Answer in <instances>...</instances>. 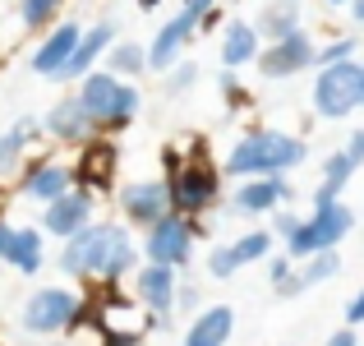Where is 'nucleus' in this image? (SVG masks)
Returning a JSON list of instances; mask_svg holds the SVG:
<instances>
[{"instance_id": "obj_33", "label": "nucleus", "mask_w": 364, "mask_h": 346, "mask_svg": "<svg viewBox=\"0 0 364 346\" xmlns=\"http://www.w3.org/2000/svg\"><path fill=\"white\" fill-rule=\"evenodd\" d=\"M217 83H222V93H226V102H231V111H240V107H245V88H240V83H235V74L226 70V74H222V79H217Z\"/></svg>"}, {"instance_id": "obj_12", "label": "nucleus", "mask_w": 364, "mask_h": 346, "mask_svg": "<svg viewBox=\"0 0 364 346\" xmlns=\"http://www.w3.org/2000/svg\"><path fill=\"white\" fill-rule=\"evenodd\" d=\"M74 176V189H88V194H107L111 189V176H116V143H102V139H88L79 152V162L70 167Z\"/></svg>"}, {"instance_id": "obj_2", "label": "nucleus", "mask_w": 364, "mask_h": 346, "mask_svg": "<svg viewBox=\"0 0 364 346\" xmlns=\"http://www.w3.org/2000/svg\"><path fill=\"white\" fill-rule=\"evenodd\" d=\"M304 157H309L304 139L282 134V130H254V134H245L240 143H231V152H226V176H240V180L286 176V171L300 167Z\"/></svg>"}, {"instance_id": "obj_1", "label": "nucleus", "mask_w": 364, "mask_h": 346, "mask_svg": "<svg viewBox=\"0 0 364 346\" xmlns=\"http://www.w3.org/2000/svg\"><path fill=\"white\" fill-rule=\"evenodd\" d=\"M60 268L70 277H88V282H120L124 273L139 268V245L120 222H88L79 236L65 240Z\"/></svg>"}, {"instance_id": "obj_16", "label": "nucleus", "mask_w": 364, "mask_h": 346, "mask_svg": "<svg viewBox=\"0 0 364 346\" xmlns=\"http://www.w3.org/2000/svg\"><path fill=\"white\" fill-rule=\"evenodd\" d=\"M111 42H116V23H97L88 33H79V46H74V56L65 61V70L55 79H88L92 65L102 61V51H111Z\"/></svg>"}, {"instance_id": "obj_39", "label": "nucleus", "mask_w": 364, "mask_h": 346, "mask_svg": "<svg viewBox=\"0 0 364 346\" xmlns=\"http://www.w3.org/2000/svg\"><path fill=\"white\" fill-rule=\"evenodd\" d=\"M350 14H355L360 23H364V0H350Z\"/></svg>"}, {"instance_id": "obj_28", "label": "nucleus", "mask_w": 364, "mask_h": 346, "mask_svg": "<svg viewBox=\"0 0 364 346\" xmlns=\"http://www.w3.org/2000/svg\"><path fill=\"white\" fill-rule=\"evenodd\" d=\"M60 5L65 0H18V14H23V23L37 33V28H46L55 14H60Z\"/></svg>"}, {"instance_id": "obj_36", "label": "nucleus", "mask_w": 364, "mask_h": 346, "mask_svg": "<svg viewBox=\"0 0 364 346\" xmlns=\"http://www.w3.org/2000/svg\"><path fill=\"white\" fill-rule=\"evenodd\" d=\"M346 157L355 162V167L364 162V130H355V134H350V143H346Z\"/></svg>"}, {"instance_id": "obj_3", "label": "nucleus", "mask_w": 364, "mask_h": 346, "mask_svg": "<svg viewBox=\"0 0 364 346\" xmlns=\"http://www.w3.org/2000/svg\"><path fill=\"white\" fill-rule=\"evenodd\" d=\"M79 107L88 111L92 130H120L124 120H134V111L143 107V98H139L134 83H124V79H116V74H107V70H97V74L83 79Z\"/></svg>"}, {"instance_id": "obj_37", "label": "nucleus", "mask_w": 364, "mask_h": 346, "mask_svg": "<svg viewBox=\"0 0 364 346\" xmlns=\"http://www.w3.org/2000/svg\"><path fill=\"white\" fill-rule=\"evenodd\" d=\"M323 346H360V342H355V332H350V328H341V332H332Z\"/></svg>"}, {"instance_id": "obj_21", "label": "nucleus", "mask_w": 364, "mask_h": 346, "mask_svg": "<svg viewBox=\"0 0 364 346\" xmlns=\"http://www.w3.org/2000/svg\"><path fill=\"white\" fill-rule=\"evenodd\" d=\"M337 273H341V254H337V249H328V254H314V258H304V263H295V273H291V282L282 286V295H304L309 286L332 282Z\"/></svg>"}, {"instance_id": "obj_14", "label": "nucleus", "mask_w": 364, "mask_h": 346, "mask_svg": "<svg viewBox=\"0 0 364 346\" xmlns=\"http://www.w3.org/2000/svg\"><path fill=\"white\" fill-rule=\"evenodd\" d=\"M88 222H92V194L88 189H70L55 204H46V213H42V231L46 236H60V240L79 236Z\"/></svg>"}, {"instance_id": "obj_32", "label": "nucleus", "mask_w": 364, "mask_h": 346, "mask_svg": "<svg viewBox=\"0 0 364 346\" xmlns=\"http://www.w3.org/2000/svg\"><path fill=\"white\" fill-rule=\"evenodd\" d=\"M194 79H198V70H194V65H180V70H171V79H166V93L176 98V93L194 88Z\"/></svg>"}, {"instance_id": "obj_29", "label": "nucleus", "mask_w": 364, "mask_h": 346, "mask_svg": "<svg viewBox=\"0 0 364 346\" xmlns=\"http://www.w3.org/2000/svg\"><path fill=\"white\" fill-rule=\"evenodd\" d=\"M208 273L222 282V277H235L240 268H235V258H231V245H217L213 254H208Z\"/></svg>"}, {"instance_id": "obj_34", "label": "nucleus", "mask_w": 364, "mask_h": 346, "mask_svg": "<svg viewBox=\"0 0 364 346\" xmlns=\"http://www.w3.org/2000/svg\"><path fill=\"white\" fill-rule=\"evenodd\" d=\"M346 323H350V328H360V323H364V286H360L355 295H350V305H346Z\"/></svg>"}, {"instance_id": "obj_40", "label": "nucleus", "mask_w": 364, "mask_h": 346, "mask_svg": "<svg viewBox=\"0 0 364 346\" xmlns=\"http://www.w3.org/2000/svg\"><path fill=\"white\" fill-rule=\"evenodd\" d=\"M134 5H139V9H157L161 0H134Z\"/></svg>"}, {"instance_id": "obj_31", "label": "nucleus", "mask_w": 364, "mask_h": 346, "mask_svg": "<svg viewBox=\"0 0 364 346\" xmlns=\"http://www.w3.org/2000/svg\"><path fill=\"white\" fill-rule=\"evenodd\" d=\"M291 273H295V263L286 254H277V258H267V282H272V291L282 295V286L291 282Z\"/></svg>"}, {"instance_id": "obj_10", "label": "nucleus", "mask_w": 364, "mask_h": 346, "mask_svg": "<svg viewBox=\"0 0 364 346\" xmlns=\"http://www.w3.org/2000/svg\"><path fill=\"white\" fill-rule=\"evenodd\" d=\"M314 61H318V46H314V37L304 33V28H291L286 37H277V42L258 56V65H263L267 79H291V74L309 70Z\"/></svg>"}, {"instance_id": "obj_26", "label": "nucleus", "mask_w": 364, "mask_h": 346, "mask_svg": "<svg viewBox=\"0 0 364 346\" xmlns=\"http://www.w3.org/2000/svg\"><path fill=\"white\" fill-rule=\"evenodd\" d=\"M267 254H272V231H245L240 240H231V258H235V268L263 263Z\"/></svg>"}, {"instance_id": "obj_24", "label": "nucleus", "mask_w": 364, "mask_h": 346, "mask_svg": "<svg viewBox=\"0 0 364 346\" xmlns=\"http://www.w3.org/2000/svg\"><path fill=\"white\" fill-rule=\"evenodd\" d=\"M37 134H42V120H33V115H23L9 134H0V176L14 171V162L28 152V143H37Z\"/></svg>"}, {"instance_id": "obj_8", "label": "nucleus", "mask_w": 364, "mask_h": 346, "mask_svg": "<svg viewBox=\"0 0 364 346\" xmlns=\"http://www.w3.org/2000/svg\"><path fill=\"white\" fill-rule=\"evenodd\" d=\"M194 236H198V226L189 222V217H180V213L152 222L148 231H143V263L185 268L189 254H194Z\"/></svg>"}, {"instance_id": "obj_41", "label": "nucleus", "mask_w": 364, "mask_h": 346, "mask_svg": "<svg viewBox=\"0 0 364 346\" xmlns=\"http://www.w3.org/2000/svg\"><path fill=\"white\" fill-rule=\"evenodd\" d=\"M328 5H350V0H328Z\"/></svg>"}, {"instance_id": "obj_30", "label": "nucleus", "mask_w": 364, "mask_h": 346, "mask_svg": "<svg viewBox=\"0 0 364 346\" xmlns=\"http://www.w3.org/2000/svg\"><path fill=\"white\" fill-rule=\"evenodd\" d=\"M350 56H355V37H341V42H328V46H323V51H318V61H314V65H318V70H323V65L350 61Z\"/></svg>"}, {"instance_id": "obj_18", "label": "nucleus", "mask_w": 364, "mask_h": 346, "mask_svg": "<svg viewBox=\"0 0 364 346\" xmlns=\"http://www.w3.org/2000/svg\"><path fill=\"white\" fill-rule=\"evenodd\" d=\"M231 332H235V310L231 305H208L185 328V346H226Z\"/></svg>"}, {"instance_id": "obj_4", "label": "nucleus", "mask_w": 364, "mask_h": 346, "mask_svg": "<svg viewBox=\"0 0 364 346\" xmlns=\"http://www.w3.org/2000/svg\"><path fill=\"white\" fill-rule=\"evenodd\" d=\"M350 226H355V213H350L346 204L314 208V217H300V222L291 226V236H286V258H291V263H304V258H314V254H328V249H337L341 240L350 236Z\"/></svg>"}, {"instance_id": "obj_38", "label": "nucleus", "mask_w": 364, "mask_h": 346, "mask_svg": "<svg viewBox=\"0 0 364 346\" xmlns=\"http://www.w3.org/2000/svg\"><path fill=\"white\" fill-rule=\"evenodd\" d=\"M295 222H300V217H277V222H272V226H277V236H282V240H286V236H291V226H295Z\"/></svg>"}, {"instance_id": "obj_5", "label": "nucleus", "mask_w": 364, "mask_h": 346, "mask_svg": "<svg viewBox=\"0 0 364 346\" xmlns=\"http://www.w3.org/2000/svg\"><path fill=\"white\" fill-rule=\"evenodd\" d=\"M79 323H83V295L65 291V286H37L18 314V328L28 337H55V332H70Z\"/></svg>"}, {"instance_id": "obj_27", "label": "nucleus", "mask_w": 364, "mask_h": 346, "mask_svg": "<svg viewBox=\"0 0 364 346\" xmlns=\"http://www.w3.org/2000/svg\"><path fill=\"white\" fill-rule=\"evenodd\" d=\"M295 9H300V0H277L272 9H263V19L254 23V33H258V37L267 33L272 42H277V37H286V33L295 28Z\"/></svg>"}, {"instance_id": "obj_20", "label": "nucleus", "mask_w": 364, "mask_h": 346, "mask_svg": "<svg viewBox=\"0 0 364 346\" xmlns=\"http://www.w3.org/2000/svg\"><path fill=\"white\" fill-rule=\"evenodd\" d=\"M46 130H51L60 143H88L92 139V120H88V111L79 107V98L55 102L51 115H46Z\"/></svg>"}, {"instance_id": "obj_22", "label": "nucleus", "mask_w": 364, "mask_h": 346, "mask_svg": "<svg viewBox=\"0 0 364 346\" xmlns=\"http://www.w3.org/2000/svg\"><path fill=\"white\" fill-rule=\"evenodd\" d=\"M355 176V162L346 157V148H337L328 162H323V185L314 189V208H328V204H341V189L350 185Z\"/></svg>"}, {"instance_id": "obj_19", "label": "nucleus", "mask_w": 364, "mask_h": 346, "mask_svg": "<svg viewBox=\"0 0 364 346\" xmlns=\"http://www.w3.org/2000/svg\"><path fill=\"white\" fill-rule=\"evenodd\" d=\"M74 46H79V28H74V23H60V28H55V33L33 51V70L46 74V79H55V74L65 70V61L74 56Z\"/></svg>"}, {"instance_id": "obj_9", "label": "nucleus", "mask_w": 364, "mask_h": 346, "mask_svg": "<svg viewBox=\"0 0 364 346\" xmlns=\"http://www.w3.org/2000/svg\"><path fill=\"white\" fill-rule=\"evenodd\" d=\"M176 268H161V263H139L134 268V300H139L143 314H152V323H166L171 310H176Z\"/></svg>"}, {"instance_id": "obj_6", "label": "nucleus", "mask_w": 364, "mask_h": 346, "mask_svg": "<svg viewBox=\"0 0 364 346\" xmlns=\"http://www.w3.org/2000/svg\"><path fill=\"white\" fill-rule=\"evenodd\" d=\"M171 176H166V194H171V213L180 217H198L222 199V180H217V167H208L203 157L180 162L176 152H166Z\"/></svg>"}, {"instance_id": "obj_11", "label": "nucleus", "mask_w": 364, "mask_h": 346, "mask_svg": "<svg viewBox=\"0 0 364 346\" xmlns=\"http://www.w3.org/2000/svg\"><path fill=\"white\" fill-rule=\"evenodd\" d=\"M120 213L129 226L148 231L152 222L171 217V194H166V180H129L120 189Z\"/></svg>"}, {"instance_id": "obj_15", "label": "nucleus", "mask_w": 364, "mask_h": 346, "mask_svg": "<svg viewBox=\"0 0 364 346\" xmlns=\"http://www.w3.org/2000/svg\"><path fill=\"white\" fill-rule=\"evenodd\" d=\"M0 258L18 273H37L42 268V231L33 226H14L0 217Z\"/></svg>"}, {"instance_id": "obj_25", "label": "nucleus", "mask_w": 364, "mask_h": 346, "mask_svg": "<svg viewBox=\"0 0 364 346\" xmlns=\"http://www.w3.org/2000/svg\"><path fill=\"white\" fill-rule=\"evenodd\" d=\"M148 70V51H143V42H116L107 51V74H116V79L129 83L134 74Z\"/></svg>"}, {"instance_id": "obj_35", "label": "nucleus", "mask_w": 364, "mask_h": 346, "mask_svg": "<svg viewBox=\"0 0 364 346\" xmlns=\"http://www.w3.org/2000/svg\"><path fill=\"white\" fill-rule=\"evenodd\" d=\"M198 300H203V291H198V286H180V291H176V305H180V310H198Z\"/></svg>"}, {"instance_id": "obj_13", "label": "nucleus", "mask_w": 364, "mask_h": 346, "mask_svg": "<svg viewBox=\"0 0 364 346\" xmlns=\"http://www.w3.org/2000/svg\"><path fill=\"white\" fill-rule=\"evenodd\" d=\"M282 204H291V185L282 176H254V180H240V189L231 194V208L240 217H263V213H277Z\"/></svg>"}, {"instance_id": "obj_17", "label": "nucleus", "mask_w": 364, "mask_h": 346, "mask_svg": "<svg viewBox=\"0 0 364 346\" xmlns=\"http://www.w3.org/2000/svg\"><path fill=\"white\" fill-rule=\"evenodd\" d=\"M23 189L28 199H37V204H55L60 194H70L74 189V176L70 167H60V162H33V167L23 171Z\"/></svg>"}, {"instance_id": "obj_7", "label": "nucleus", "mask_w": 364, "mask_h": 346, "mask_svg": "<svg viewBox=\"0 0 364 346\" xmlns=\"http://www.w3.org/2000/svg\"><path fill=\"white\" fill-rule=\"evenodd\" d=\"M364 107V61H337L323 65L318 79H314V111L323 120H346Z\"/></svg>"}, {"instance_id": "obj_23", "label": "nucleus", "mask_w": 364, "mask_h": 346, "mask_svg": "<svg viewBox=\"0 0 364 346\" xmlns=\"http://www.w3.org/2000/svg\"><path fill=\"white\" fill-rule=\"evenodd\" d=\"M222 61L231 65V70L258 61V33H254V23H226V33H222Z\"/></svg>"}]
</instances>
